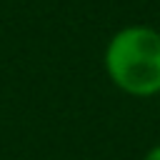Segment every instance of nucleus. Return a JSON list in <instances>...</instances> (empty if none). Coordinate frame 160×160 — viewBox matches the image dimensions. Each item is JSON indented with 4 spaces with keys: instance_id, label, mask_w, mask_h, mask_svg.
Segmentation results:
<instances>
[{
    "instance_id": "obj_1",
    "label": "nucleus",
    "mask_w": 160,
    "mask_h": 160,
    "mask_svg": "<svg viewBox=\"0 0 160 160\" xmlns=\"http://www.w3.org/2000/svg\"><path fill=\"white\" fill-rule=\"evenodd\" d=\"M110 82L132 98H152L160 92V32L148 25H128L118 30L102 55Z\"/></svg>"
},
{
    "instance_id": "obj_2",
    "label": "nucleus",
    "mask_w": 160,
    "mask_h": 160,
    "mask_svg": "<svg viewBox=\"0 0 160 160\" xmlns=\"http://www.w3.org/2000/svg\"><path fill=\"white\" fill-rule=\"evenodd\" d=\"M142 160H160V145H152L148 152H145V158Z\"/></svg>"
}]
</instances>
